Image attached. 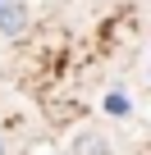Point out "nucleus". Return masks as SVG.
<instances>
[{
    "label": "nucleus",
    "mask_w": 151,
    "mask_h": 155,
    "mask_svg": "<svg viewBox=\"0 0 151 155\" xmlns=\"http://www.w3.org/2000/svg\"><path fill=\"white\" fill-rule=\"evenodd\" d=\"M0 32L5 37L28 32V0H0Z\"/></svg>",
    "instance_id": "obj_1"
},
{
    "label": "nucleus",
    "mask_w": 151,
    "mask_h": 155,
    "mask_svg": "<svg viewBox=\"0 0 151 155\" xmlns=\"http://www.w3.org/2000/svg\"><path fill=\"white\" fill-rule=\"evenodd\" d=\"M73 155H105V141L101 137H78L73 141Z\"/></svg>",
    "instance_id": "obj_2"
},
{
    "label": "nucleus",
    "mask_w": 151,
    "mask_h": 155,
    "mask_svg": "<svg viewBox=\"0 0 151 155\" xmlns=\"http://www.w3.org/2000/svg\"><path fill=\"white\" fill-rule=\"evenodd\" d=\"M105 110H110V114H124L128 101H124V96H105Z\"/></svg>",
    "instance_id": "obj_3"
},
{
    "label": "nucleus",
    "mask_w": 151,
    "mask_h": 155,
    "mask_svg": "<svg viewBox=\"0 0 151 155\" xmlns=\"http://www.w3.org/2000/svg\"><path fill=\"white\" fill-rule=\"evenodd\" d=\"M0 155H5V132H0Z\"/></svg>",
    "instance_id": "obj_4"
},
{
    "label": "nucleus",
    "mask_w": 151,
    "mask_h": 155,
    "mask_svg": "<svg viewBox=\"0 0 151 155\" xmlns=\"http://www.w3.org/2000/svg\"><path fill=\"white\" fill-rule=\"evenodd\" d=\"M50 155H55V150H50Z\"/></svg>",
    "instance_id": "obj_5"
}]
</instances>
